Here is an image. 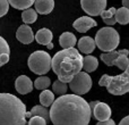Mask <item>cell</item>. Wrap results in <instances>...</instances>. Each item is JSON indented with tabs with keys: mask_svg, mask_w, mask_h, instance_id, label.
I'll use <instances>...</instances> for the list:
<instances>
[{
	"mask_svg": "<svg viewBox=\"0 0 129 125\" xmlns=\"http://www.w3.org/2000/svg\"><path fill=\"white\" fill-rule=\"evenodd\" d=\"M91 116L89 103L77 94L60 96L50 109V121L53 125H88Z\"/></svg>",
	"mask_w": 129,
	"mask_h": 125,
	"instance_id": "1",
	"label": "cell"
},
{
	"mask_svg": "<svg viewBox=\"0 0 129 125\" xmlns=\"http://www.w3.org/2000/svg\"><path fill=\"white\" fill-rule=\"evenodd\" d=\"M84 57L75 48L62 49L52 58L51 68L58 76V80L63 83H70L71 80L83 68Z\"/></svg>",
	"mask_w": 129,
	"mask_h": 125,
	"instance_id": "2",
	"label": "cell"
},
{
	"mask_svg": "<svg viewBox=\"0 0 129 125\" xmlns=\"http://www.w3.org/2000/svg\"><path fill=\"white\" fill-rule=\"evenodd\" d=\"M26 106L11 93H0V125H25Z\"/></svg>",
	"mask_w": 129,
	"mask_h": 125,
	"instance_id": "3",
	"label": "cell"
},
{
	"mask_svg": "<svg viewBox=\"0 0 129 125\" xmlns=\"http://www.w3.org/2000/svg\"><path fill=\"white\" fill-rule=\"evenodd\" d=\"M119 42H120L119 33L113 27H102L99 30L95 35L96 47L104 52L114 51L116 48H118Z\"/></svg>",
	"mask_w": 129,
	"mask_h": 125,
	"instance_id": "4",
	"label": "cell"
},
{
	"mask_svg": "<svg viewBox=\"0 0 129 125\" xmlns=\"http://www.w3.org/2000/svg\"><path fill=\"white\" fill-rule=\"evenodd\" d=\"M27 64L29 69L36 75H44L51 69L52 58L47 51L38 50L29 55Z\"/></svg>",
	"mask_w": 129,
	"mask_h": 125,
	"instance_id": "5",
	"label": "cell"
},
{
	"mask_svg": "<svg viewBox=\"0 0 129 125\" xmlns=\"http://www.w3.org/2000/svg\"><path fill=\"white\" fill-rule=\"evenodd\" d=\"M69 88L74 92V94L82 96L91 90L92 88V78L86 72H79L69 83Z\"/></svg>",
	"mask_w": 129,
	"mask_h": 125,
	"instance_id": "6",
	"label": "cell"
},
{
	"mask_svg": "<svg viewBox=\"0 0 129 125\" xmlns=\"http://www.w3.org/2000/svg\"><path fill=\"white\" fill-rule=\"evenodd\" d=\"M109 93L113 96H122L129 92V75L127 73H122L120 75L112 76L110 84L107 87Z\"/></svg>",
	"mask_w": 129,
	"mask_h": 125,
	"instance_id": "7",
	"label": "cell"
},
{
	"mask_svg": "<svg viewBox=\"0 0 129 125\" xmlns=\"http://www.w3.org/2000/svg\"><path fill=\"white\" fill-rule=\"evenodd\" d=\"M80 6L89 16H99L107 8V0H80Z\"/></svg>",
	"mask_w": 129,
	"mask_h": 125,
	"instance_id": "8",
	"label": "cell"
},
{
	"mask_svg": "<svg viewBox=\"0 0 129 125\" xmlns=\"http://www.w3.org/2000/svg\"><path fill=\"white\" fill-rule=\"evenodd\" d=\"M16 38L23 45H29L34 41L35 36L32 31V29L27 24H23L18 27L17 32H16Z\"/></svg>",
	"mask_w": 129,
	"mask_h": 125,
	"instance_id": "9",
	"label": "cell"
},
{
	"mask_svg": "<svg viewBox=\"0 0 129 125\" xmlns=\"http://www.w3.org/2000/svg\"><path fill=\"white\" fill-rule=\"evenodd\" d=\"M34 87V83L32 80L26 75H20L16 78L15 81V89L17 90L18 93L20 94H27L32 92Z\"/></svg>",
	"mask_w": 129,
	"mask_h": 125,
	"instance_id": "10",
	"label": "cell"
},
{
	"mask_svg": "<svg viewBox=\"0 0 129 125\" xmlns=\"http://www.w3.org/2000/svg\"><path fill=\"white\" fill-rule=\"evenodd\" d=\"M92 113H93L94 117H95L99 122H105L111 118V108L105 102L99 101V103L95 106V108L92 110Z\"/></svg>",
	"mask_w": 129,
	"mask_h": 125,
	"instance_id": "11",
	"label": "cell"
},
{
	"mask_svg": "<svg viewBox=\"0 0 129 125\" xmlns=\"http://www.w3.org/2000/svg\"><path fill=\"white\" fill-rule=\"evenodd\" d=\"M98 25V23L93 19L89 16H83V17H79L74 22L73 26L76 31H78L79 33H85L87 32L89 29L92 27H95Z\"/></svg>",
	"mask_w": 129,
	"mask_h": 125,
	"instance_id": "12",
	"label": "cell"
},
{
	"mask_svg": "<svg viewBox=\"0 0 129 125\" xmlns=\"http://www.w3.org/2000/svg\"><path fill=\"white\" fill-rule=\"evenodd\" d=\"M121 55H128V56H129V51L127 49H122V50H119V51L114 50V51L104 52V54H102L100 56V58H101V60L107 65V66L111 67V66H114L117 59H118Z\"/></svg>",
	"mask_w": 129,
	"mask_h": 125,
	"instance_id": "13",
	"label": "cell"
},
{
	"mask_svg": "<svg viewBox=\"0 0 129 125\" xmlns=\"http://www.w3.org/2000/svg\"><path fill=\"white\" fill-rule=\"evenodd\" d=\"M77 46H78V51L89 55L94 51V49L96 47V43H95V40L93 38H91V36H83L77 42Z\"/></svg>",
	"mask_w": 129,
	"mask_h": 125,
	"instance_id": "14",
	"label": "cell"
},
{
	"mask_svg": "<svg viewBox=\"0 0 129 125\" xmlns=\"http://www.w3.org/2000/svg\"><path fill=\"white\" fill-rule=\"evenodd\" d=\"M52 39H53V33L50 31L49 29H41L36 32L35 34V41L39 45L42 46H49L52 43Z\"/></svg>",
	"mask_w": 129,
	"mask_h": 125,
	"instance_id": "15",
	"label": "cell"
},
{
	"mask_svg": "<svg viewBox=\"0 0 129 125\" xmlns=\"http://www.w3.org/2000/svg\"><path fill=\"white\" fill-rule=\"evenodd\" d=\"M35 10L41 15H48L54 8V0H35Z\"/></svg>",
	"mask_w": 129,
	"mask_h": 125,
	"instance_id": "16",
	"label": "cell"
},
{
	"mask_svg": "<svg viewBox=\"0 0 129 125\" xmlns=\"http://www.w3.org/2000/svg\"><path fill=\"white\" fill-rule=\"evenodd\" d=\"M76 42H77V39H76L75 34L71 33V32H64L59 36V45L63 49L74 48L76 46Z\"/></svg>",
	"mask_w": 129,
	"mask_h": 125,
	"instance_id": "17",
	"label": "cell"
},
{
	"mask_svg": "<svg viewBox=\"0 0 129 125\" xmlns=\"http://www.w3.org/2000/svg\"><path fill=\"white\" fill-rule=\"evenodd\" d=\"M9 57H10L9 45L2 36H0V67L9 61Z\"/></svg>",
	"mask_w": 129,
	"mask_h": 125,
	"instance_id": "18",
	"label": "cell"
},
{
	"mask_svg": "<svg viewBox=\"0 0 129 125\" xmlns=\"http://www.w3.org/2000/svg\"><path fill=\"white\" fill-rule=\"evenodd\" d=\"M34 116H40L45 119V122L50 121V110H48L43 106H34L28 113H26V117H34Z\"/></svg>",
	"mask_w": 129,
	"mask_h": 125,
	"instance_id": "19",
	"label": "cell"
},
{
	"mask_svg": "<svg viewBox=\"0 0 129 125\" xmlns=\"http://www.w3.org/2000/svg\"><path fill=\"white\" fill-rule=\"evenodd\" d=\"M99 66V60L96 57L94 56H86L83 59V68L86 73H92V72L96 71Z\"/></svg>",
	"mask_w": 129,
	"mask_h": 125,
	"instance_id": "20",
	"label": "cell"
},
{
	"mask_svg": "<svg viewBox=\"0 0 129 125\" xmlns=\"http://www.w3.org/2000/svg\"><path fill=\"white\" fill-rule=\"evenodd\" d=\"M40 102L41 106L43 107H51L52 103L54 102V93L53 91H50V90H43L40 93Z\"/></svg>",
	"mask_w": 129,
	"mask_h": 125,
	"instance_id": "21",
	"label": "cell"
},
{
	"mask_svg": "<svg viewBox=\"0 0 129 125\" xmlns=\"http://www.w3.org/2000/svg\"><path fill=\"white\" fill-rule=\"evenodd\" d=\"M8 2L15 9L26 10V9H28L35 2V0H8Z\"/></svg>",
	"mask_w": 129,
	"mask_h": 125,
	"instance_id": "22",
	"label": "cell"
},
{
	"mask_svg": "<svg viewBox=\"0 0 129 125\" xmlns=\"http://www.w3.org/2000/svg\"><path fill=\"white\" fill-rule=\"evenodd\" d=\"M22 19L25 24H32V23H35L36 19H38V13H36L35 9L28 8V9H26V10L23 11Z\"/></svg>",
	"mask_w": 129,
	"mask_h": 125,
	"instance_id": "23",
	"label": "cell"
},
{
	"mask_svg": "<svg viewBox=\"0 0 129 125\" xmlns=\"http://www.w3.org/2000/svg\"><path fill=\"white\" fill-rule=\"evenodd\" d=\"M116 19H117V23H119L121 25L128 24L129 23V9L125 8V7H121V8L117 9Z\"/></svg>",
	"mask_w": 129,
	"mask_h": 125,
	"instance_id": "24",
	"label": "cell"
},
{
	"mask_svg": "<svg viewBox=\"0 0 129 125\" xmlns=\"http://www.w3.org/2000/svg\"><path fill=\"white\" fill-rule=\"evenodd\" d=\"M51 85V80H50L48 76H40L34 81V87L38 90H47L48 88Z\"/></svg>",
	"mask_w": 129,
	"mask_h": 125,
	"instance_id": "25",
	"label": "cell"
},
{
	"mask_svg": "<svg viewBox=\"0 0 129 125\" xmlns=\"http://www.w3.org/2000/svg\"><path fill=\"white\" fill-rule=\"evenodd\" d=\"M52 89H53L54 93L59 94V96H63V94H66L67 90H68V85H67V83L61 82L60 80H57L52 84Z\"/></svg>",
	"mask_w": 129,
	"mask_h": 125,
	"instance_id": "26",
	"label": "cell"
},
{
	"mask_svg": "<svg viewBox=\"0 0 129 125\" xmlns=\"http://www.w3.org/2000/svg\"><path fill=\"white\" fill-rule=\"evenodd\" d=\"M114 66H117L119 69H121V71L126 72L127 67L129 66L128 55H121V56L119 57L118 59H117V61H116V64H114Z\"/></svg>",
	"mask_w": 129,
	"mask_h": 125,
	"instance_id": "27",
	"label": "cell"
},
{
	"mask_svg": "<svg viewBox=\"0 0 129 125\" xmlns=\"http://www.w3.org/2000/svg\"><path fill=\"white\" fill-rule=\"evenodd\" d=\"M116 13H117V9L114 8V7H111L110 9H108V10H103L102 13H101V17H102V19H108V18H112L116 16Z\"/></svg>",
	"mask_w": 129,
	"mask_h": 125,
	"instance_id": "28",
	"label": "cell"
},
{
	"mask_svg": "<svg viewBox=\"0 0 129 125\" xmlns=\"http://www.w3.org/2000/svg\"><path fill=\"white\" fill-rule=\"evenodd\" d=\"M47 124L48 123L45 122V119L42 118V117H40V116L31 117L28 123H27V125H47Z\"/></svg>",
	"mask_w": 129,
	"mask_h": 125,
	"instance_id": "29",
	"label": "cell"
},
{
	"mask_svg": "<svg viewBox=\"0 0 129 125\" xmlns=\"http://www.w3.org/2000/svg\"><path fill=\"white\" fill-rule=\"evenodd\" d=\"M9 10V2L8 0H0V17L5 16Z\"/></svg>",
	"mask_w": 129,
	"mask_h": 125,
	"instance_id": "30",
	"label": "cell"
},
{
	"mask_svg": "<svg viewBox=\"0 0 129 125\" xmlns=\"http://www.w3.org/2000/svg\"><path fill=\"white\" fill-rule=\"evenodd\" d=\"M112 80V76L108 75V74H104V75H102V77L100 78V81H99V85L100 87H108V85L110 84V82H111Z\"/></svg>",
	"mask_w": 129,
	"mask_h": 125,
	"instance_id": "31",
	"label": "cell"
},
{
	"mask_svg": "<svg viewBox=\"0 0 129 125\" xmlns=\"http://www.w3.org/2000/svg\"><path fill=\"white\" fill-rule=\"evenodd\" d=\"M104 23L107 25H110V26H112V25H114L117 23V19H116V16L112 18H108V19H104Z\"/></svg>",
	"mask_w": 129,
	"mask_h": 125,
	"instance_id": "32",
	"label": "cell"
},
{
	"mask_svg": "<svg viewBox=\"0 0 129 125\" xmlns=\"http://www.w3.org/2000/svg\"><path fill=\"white\" fill-rule=\"evenodd\" d=\"M96 125H116V123H114L113 119L110 118L109 121H105V122H99Z\"/></svg>",
	"mask_w": 129,
	"mask_h": 125,
	"instance_id": "33",
	"label": "cell"
},
{
	"mask_svg": "<svg viewBox=\"0 0 129 125\" xmlns=\"http://www.w3.org/2000/svg\"><path fill=\"white\" fill-rule=\"evenodd\" d=\"M119 125H129V116L123 117V118L120 121V123H119Z\"/></svg>",
	"mask_w": 129,
	"mask_h": 125,
	"instance_id": "34",
	"label": "cell"
},
{
	"mask_svg": "<svg viewBox=\"0 0 129 125\" xmlns=\"http://www.w3.org/2000/svg\"><path fill=\"white\" fill-rule=\"evenodd\" d=\"M89 103V107H91V109L93 110L94 108H95V106L99 103V101H92V102H88Z\"/></svg>",
	"mask_w": 129,
	"mask_h": 125,
	"instance_id": "35",
	"label": "cell"
},
{
	"mask_svg": "<svg viewBox=\"0 0 129 125\" xmlns=\"http://www.w3.org/2000/svg\"><path fill=\"white\" fill-rule=\"evenodd\" d=\"M122 7L129 9V0H122Z\"/></svg>",
	"mask_w": 129,
	"mask_h": 125,
	"instance_id": "36",
	"label": "cell"
},
{
	"mask_svg": "<svg viewBox=\"0 0 129 125\" xmlns=\"http://www.w3.org/2000/svg\"><path fill=\"white\" fill-rule=\"evenodd\" d=\"M47 48H48V49H53V43H51V45H49Z\"/></svg>",
	"mask_w": 129,
	"mask_h": 125,
	"instance_id": "37",
	"label": "cell"
},
{
	"mask_svg": "<svg viewBox=\"0 0 129 125\" xmlns=\"http://www.w3.org/2000/svg\"><path fill=\"white\" fill-rule=\"evenodd\" d=\"M125 73H127V74H128V75H129V66L127 67V69H126V72H125Z\"/></svg>",
	"mask_w": 129,
	"mask_h": 125,
	"instance_id": "38",
	"label": "cell"
},
{
	"mask_svg": "<svg viewBox=\"0 0 129 125\" xmlns=\"http://www.w3.org/2000/svg\"><path fill=\"white\" fill-rule=\"evenodd\" d=\"M25 125H27V123H26V124H25Z\"/></svg>",
	"mask_w": 129,
	"mask_h": 125,
	"instance_id": "39",
	"label": "cell"
},
{
	"mask_svg": "<svg viewBox=\"0 0 129 125\" xmlns=\"http://www.w3.org/2000/svg\"><path fill=\"white\" fill-rule=\"evenodd\" d=\"M128 58H129V56H128Z\"/></svg>",
	"mask_w": 129,
	"mask_h": 125,
	"instance_id": "40",
	"label": "cell"
}]
</instances>
